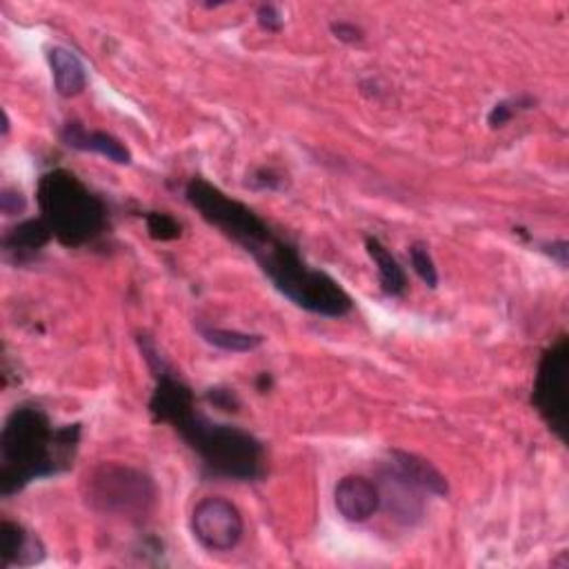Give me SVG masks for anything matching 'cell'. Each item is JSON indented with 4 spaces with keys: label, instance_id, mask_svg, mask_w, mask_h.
I'll return each mask as SVG.
<instances>
[{
    "label": "cell",
    "instance_id": "cell-4",
    "mask_svg": "<svg viewBox=\"0 0 569 569\" xmlns=\"http://www.w3.org/2000/svg\"><path fill=\"white\" fill-rule=\"evenodd\" d=\"M40 219L65 247L96 243L107 230V205L77 174L51 170L36 187Z\"/></svg>",
    "mask_w": 569,
    "mask_h": 569
},
{
    "label": "cell",
    "instance_id": "cell-1",
    "mask_svg": "<svg viewBox=\"0 0 569 569\" xmlns=\"http://www.w3.org/2000/svg\"><path fill=\"white\" fill-rule=\"evenodd\" d=\"M81 425L54 427L36 405H19L0 432V493L5 498L30 483L51 478L74 465Z\"/></svg>",
    "mask_w": 569,
    "mask_h": 569
},
{
    "label": "cell",
    "instance_id": "cell-20",
    "mask_svg": "<svg viewBox=\"0 0 569 569\" xmlns=\"http://www.w3.org/2000/svg\"><path fill=\"white\" fill-rule=\"evenodd\" d=\"M207 400H209L213 407H219V409H223V411H239V409H241V400H239V396H236L234 390L213 387V390L207 392Z\"/></svg>",
    "mask_w": 569,
    "mask_h": 569
},
{
    "label": "cell",
    "instance_id": "cell-22",
    "mask_svg": "<svg viewBox=\"0 0 569 569\" xmlns=\"http://www.w3.org/2000/svg\"><path fill=\"white\" fill-rule=\"evenodd\" d=\"M27 207L25 196L16 189H3L0 194V209H3L5 217H16V213H23Z\"/></svg>",
    "mask_w": 569,
    "mask_h": 569
},
{
    "label": "cell",
    "instance_id": "cell-17",
    "mask_svg": "<svg viewBox=\"0 0 569 569\" xmlns=\"http://www.w3.org/2000/svg\"><path fill=\"white\" fill-rule=\"evenodd\" d=\"M536 105V101L532 96H514L508 101L496 103L487 116V123L491 129H501L506 127L514 116H519L521 112H527Z\"/></svg>",
    "mask_w": 569,
    "mask_h": 569
},
{
    "label": "cell",
    "instance_id": "cell-9",
    "mask_svg": "<svg viewBox=\"0 0 569 569\" xmlns=\"http://www.w3.org/2000/svg\"><path fill=\"white\" fill-rule=\"evenodd\" d=\"M334 503L347 523H365L381 510V489L365 476H345L334 489Z\"/></svg>",
    "mask_w": 569,
    "mask_h": 569
},
{
    "label": "cell",
    "instance_id": "cell-12",
    "mask_svg": "<svg viewBox=\"0 0 569 569\" xmlns=\"http://www.w3.org/2000/svg\"><path fill=\"white\" fill-rule=\"evenodd\" d=\"M47 60L51 67L54 88L62 98H74L88 88V71L83 60L67 47L54 45L47 49Z\"/></svg>",
    "mask_w": 569,
    "mask_h": 569
},
{
    "label": "cell",
    "instance_id": "cell-13",
    "mask_svg": "<svg viewBox=\"0 0 569 569\" xmlns=\"http://www.w3.org/2000/svg\"><path fill=\"white\" fill-rule=\"evenodd\" d=\"M51 239H54V234L43 219H30V221L19 223L3 236V249L16 263H27L40 249H45Z\"/></svg>",
    "mask_w": 569,
    "mask_h": 569
},
{
    "label": "cell",
    "instance_id": "cell-10",
    "mask_svg": "<svg viewBox=\"0 0 569 569\" xmlns=\"http://www.w3.org/2000/svg\"><path fill=\"white\" fill-rule=\"evenodd\" d=\"M60 138L67 148L79 150V152H92L98 154L116 165H129L131 163V152L125 148V142H120L116 136L107 131H96L88 129L81 123H67L60 131Z\"/></svg>",
    "mask_w": 569,
    "mask_h": 569
},
{
    "label": "cell",
    "instance_id": "cell-19",
    "mask_svg": "<svg viewBox=\"0 0 569 569\" xmlns=\"http://www.w3.org/2000/svg\"><path fill=\"white\" fill-rule=\"evenodd\" d=\"M146 223H148L150 236L154 241H161V243L176 241L183 234L181 223L172 217V213H165V211H150L146 217Z\"/></svg>",
    "mask_w": 569,
    "mask_h": 569
},
{
    "label": "cell",
    "instance_id": "cell-6",
    "mask_svg": "<svg viewBox=\"0 0 569 569\" xmlns=\"http://www.w3.org/2000/svg\"><path fill=\"white\" fill-rule=\"evenodd\" d=\"M532 405L545 420L549 430L565 441L567 437V414H569V340L558 336L545 353L536 370V381L532 390Z\"/></svg>",
    "mask_w": 569,
    "mask_h": 569
},
{
    "label": "cell",
    "instance_id": "cell-16",
    "mask_svg": "<svg viewBox=\"0 0 569 569\" xmlns=\"http://www.w3.org/2000/svg\"><path fill=\"white\" fill-rule=\"evenodd\" d=\"M198 334L205 342L213 345L217 349L230 351V353H247L263 345L260 334H247L239 329H223L213 325H198Z\"/></svg>",
    "mask_w": 569,
    "mask_h": 569
},
{
    "label": "cell",
    "instance_id": "cell-25",
    "mask_svg": "<svg viewBox=\"0 0 569 569\" xmlns=\"http://www.w3.org/2000/svg\"><path fill=\"white\" fill-rule=\"evenodd\" d=\"M545 249H551V252H547V254L556 256L558 263H560V267H567V243H565V241H560V243H551V245H547Z\"/></svg>",
    "mask_w": 569,
    "mask_h": 569
},
{
    "label": "cell",
    "instance_id": "cell-24",
    "mask_svg": "<svg viewBox=\"0 0 569 569\" xmlns=\"http://www.w3.org/2000/svg\"><path fill=\"white\" fill-rule=\"evenodd\" d=\"M332 34H334V38H338L340 43H347V45H353V43L363 40V30L359 25L349 23V21L332 23Z\"/></svg>",
    "mask_w": 569,
    "mask_h": 569
},
{
    "label": "cell",
    "instance_id": "cell-11",
    "mask_svg": "<svg viewBox=\"0 0 569 569\" xmlns=\"http://www.w3.org/2000/svg\"><path fill=\"white\" fill-rule=\"evenodd\" d=\"M45 558V547L23 525L3 521L0 523V569L32 567Z\"/></svg>",
    "mask_w": 569,
    "mask_h": 569
},
{
    "label": "cell",
    "instance_id": "cell-26",
    "mask_svg": "<svg viewBox=\"0 0 569 569\" xmlns=\"http://www.w3.org/2000/svg\"><path fill=\"white\" fill-rule=\"evenodd\" d=\"M271 387V379L267 376V374H260V379H258V390L260 392H267Z\"/></svg>",
    "mask_w": 569,
    "mask_h": 569
},
{
    "label": "cell",
    "instance_id": "cell-21",
    "mask_svg": "<svg viewBox=\"0 0 569 569\" xmlns=\"http://www.w3.org/2000/svg\"><path fill=\"white\" fill-rule=\"evenodd\" d=\"M256 21H258L260 30L271 32V34H278L284 25V19L276 5H260L256 12Z\"/></svg>",
    "mask_w": 569,
    "mask_h": 569
},
{
    "label": "cell",
    "instance_id": "cell-18",
    "mask_svg": "<svg viewBox=\"0 0 569 569\" xmlns=\"http://www.w3.org/2000/svg\"><path fill=\"white\" fill-rule=\"evenodd\" d=\"M409 263L416 271V276L427 284V288H437L439 284V269L434 265V258L422 243H414L409 247Z\"/></svg>",
    "mask_w": 569,
    "mask_h": 569
},
{
    "label": "cell",
    "instance_id": "cell-3",
    "mask_svg": "<svg viewBox=\"0 0 569 569\" xmlns=\"http://www.w3.org/2000/svg\"><path fill=\"white\" fill-rule=\"evenodd\" d=\"M172 430L196 452L202 469L213 478L254 483L265 476V448L241 427L217 422L194 409Z\"/></svg>",
    "mask_w": 569,
    "mask_h": 569
},
{
    "label": "cell",
    "instance_id": "cell-2",
    "mask_svg": "<svg viewBox=\"0 0 569 569\" xmlns=\"http://www.w3.org/2000/svg\"><path fill=\"white\" fill-rule=\"evenodd\" d=\"M245 252L258 263L274 288L297 307L325 318H340L351 312V297L338 280L310 267L288 239H280L269 230Z\"/></svg>",
    "mask_w": 569,
    "mask_h": 569
},
{
    "label": "cell",
    "instance_id": "cell-5",
    "mask_svg": "<svg viewBox=\"0 0 569 569\" xmlns=\"http://www.w3.org/2000/svg\"><path fill=\"white\" fill-rule=\"evenodd\" d=\"M83 489L85 501L94 512L133 525L150 519L159 498L156 485L148 474L114 463L98 465L88 474Z\"/></svg>",
    "mask_w": 569,
    "mask_h": 569
},
{
    "label": "cell",
    "instance_id": "cell-8",
    "mask_svg": "<svg viewBox=\"0 0 569 569\" xmlns=\"http://www.w3.org/2000/svg\"><path fill=\"white\" fill-rule=\"evenodd\" d=\"M381 506L390 512V516L400 525H414L422 519L425 503L422 489L407 480L400 472H396L390 463L381 476Z\"/></svg>",
    "mask_w": 569,
    "mask_h": 569
},
{
    "label": "cell",
    "instance_id": "cell-7",
    "mask_svg": "<svg viewBox=\"0 0 569 569\" xmlns=\"http://www.w3.org/2000/svg\"><path fill=\"white\" fill-rule=\"evenodd\" d=\"M245 532L243 514L223 496H207L191 512V534L207 551H232Z\"/></svg>",
    "mask_w": 569,
    "mask_h": 569
},
{
    "label": "cell",
    "instance_id": "cell-15",
    "mask_svg": "<svg viewBox=\"0 0 569 569\" xmlns=\"http://www.w3.org/2000/svg\"><path fill=\"white\" fill-rule=\"evenodd\" d=\"M365 247L379 269L381 290L387 297H400L407 290V276H405L403 267L398 265V260L392 256V252L379 239H372V236L365 239Z\"/></svg>",
    "mask_w": 569,
    "mask_h": 569
},
{
    "label": "cell",
    "instance_id": "cell-14",
    "mask_svg": "<svg viewBox=\"0 0 569 569\" xmlns=\"http://www.w3.org/2000/svg\"><path fill=\"white\" fill-rule=\"evenodd\" d=\"M390 456H392L390 465L396 472H400L407 480H411L416 487H420L425 493L445 496L450 491L445 476L430 461H425V458L403 452V450H394Z\"/></svg>",
    "mask_w": 569,
    "mask_h": 569
},
{
    "label": "cell",
    "instance_id": "cell-23",
    "mask_svg": "<svg viewBox=\"0 0 569 569\" xmlns=\"http://www.w3.org/2000/svg\"><path fill=\"white\" fill-rule=\"evenodd\" d=\"M247 185L254 187V189H280L282 187V176L276 174L274 170L263 167V170H258V172H254L249 176Z\"/></svg>",
    "mask_w": 569,
    "mask_h": 569
}]
</instances>
